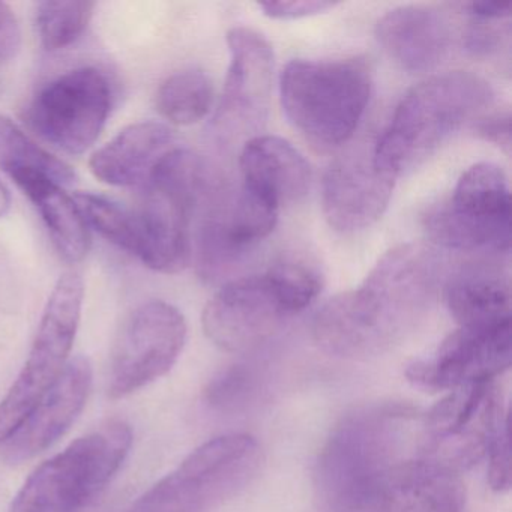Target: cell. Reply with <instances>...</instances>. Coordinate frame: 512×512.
<instances>
[{"mask_svg": "<svg viewBox=\"0 0 512 512\" xmlns=\"http://www.w3.org/2000/svg\"><path fill=\"white\" fill-rule=\"evenodd\" d=\"M260 464L262 448L250 434L215 437L152 485L131 512H211L241 493Z\"/></svg>", "mask_w": 512, "mask_h": 512, "instance_id": "cell-5", "label": "cell"}, {"mask_svg": "<svg viewBox=\"0 0 512 512\" xmlns=\"http://www.w3.org/2000/svg\"><path fill=\"white\" fill-rule=\"evenodd\" d=\"M22 47V26L16 11L0 2V64L16 58Z\"/></svg>", "mask_w": 512, "mask_h": 512, "instance_id": "cell-32", "label": "cell"}, {"mask_svg": "<svg viewBox=\"0 0 512 512\" xmlns=\"http://www.w3.org/2000/svg\"><path fill=\"white\" fill-rule=\"evenodd\" d=\"M131 446L133 431L124 421L79 437L31 473L10 512H79L106 490Z\"/></svg>", "mask_w": 512, "mask_h": 512, "instance_id": "cell-4", "label": "cell"}, {"mask_svg": "<svg viewBox=\"0 0 512 512\" xmlns=\"http://www.w3.org/2000/svg\"><path fill=\"white\" fill-rule=\"evenodd\" d=\"M473 130L485 142L493 143L506 154H511L512 130L509 110L484 113L473 122Z\"/></svg>", "mask_w": 512, "mask_h": 512, "instance_id": "cell-30", "label": "cell"}, {"mask_svg": "<svg viewBox=\"0 0 512 512\" xmlns=\"http://www.w3.org/2000/svg\"><path fill=\"white\" fill-rule=\"evenodd\" d=\"M494 22L502 20L473 19L466 32V49L475 56H490L502 44V29H497Z\"/></svg>", "mask_w": 512, "mask_h": 512, "instance_id": "cell-31", "label": "cell"}, {"mask_svg": "<svg viewBox=\"0 0 512 512\" xmlns=\"http://www.w3.org/2000/svg\"><path fill=\"white\" fill-rule=\"evenodd\" d=\"M287 317L265 275H253L224 284L206 304L202 323L215 346L245 353L271 338Z\"/></svg>", "mask_w": 512, "mask_h": 512, "instance_id": "cell-13", "label": "cell"}, {"mask_svg": "<svg viewBox=\"0 0 512 512\" xmlns=\"http://www.w3.org/2000/svg\"><path fill=\"white\" fill-rule=\"evenodd\" d=\"M83 301L85 283L82 275L65 272L47 299L22 371L0 400V443L13 434L64 373L79 332Z\"/></svg>", "mask_w": 512, "mask_h": 512, "instance_id": "cell-6", "label": "cell"}, {"mask_svg": "<svg viewBox=\"0 0 512 512\" xmlns=\"http://www.w3.org/2000/svg\"><path fill=\"white\" fill-rule=\"evenodd\" d=\"M176 148L175 134L155 121L128 125L89 161L92 175L112 187H145L160 161Z\"/></svg>", "mask_w": 512, "mask_h": 512, "instance_id": "cell-18", "label": "cell"}, {"mask_svg": "<svg viewBox=\"0 0 512 512\" xmlns=\"http://www.w3.org/2000/svg\"><path fill=\"white\" fill-rule=\"evenodd\" d=\"M395 178L382 172L373 151H353L335 160L323 178V214L338 232H358L385 214Z\"/></svg>", "mask_w": 512, "mask_h": 512, "instance_id": "cell-16", "label": "cell"}, {"mask_svg": "<svg viewBox=\"0 0 512 512\" xmlns=\"http://www.w3.org/2000/svg\"><path fill=\"white\" fill-rule=\"evenodd\" d=\"M490 83L467 71L437 74L410 89L373 148V160L395 179L430 157L493 104Z\"/></svg>", "mask_w": 512, "mask_h": 512, "instance_id": "cell-2", "label": "cell"}, {"mask_svg": "<svg viewBox=\"0 0 512 512\" xmlns=\"http://www.w3.org/2000/svg\"><path fill=\"white\" fill-rule=\"evenodd\" d=\"M511 322L490 326H458L436 355L407 365L410 383L425 391H452L493 382L511 367Z\"/></svg>", "mask_w": 512, "mask_h": 512, "instance_id": "cell-12", "label": "cell"}, {"mask_svg": "<svg viewBox=\"0 0 512 512\" xmlns=\"http://www.w3.org/2000/svg\"><path fill=\"white\" fill-rule=\"evenodd\" d=\"M73 197L89 230H95L101 238L121 250L133 256L136 254L137 217L134 209L125 208L109 197L88 191H79Z\"/></svg>", "mask_w": 512, "mask_h": 512, "instance_id": "cell-24", "label": "cell"}, {"mask_svg": "<svg viewBox=\"0 0 512 512\" xmlns=\"http://www.w3.org/2000/svg\"><path fill=\"white\" fill-rule=\"evenodd\" d=\"M488 484L494 491H508L511 488V434H509V421L503 425L502 430L494 437L488 449Z\"/></svg>", "mask_w": 512, "mask_h": 512, "instance_id": "cell-28", "label": "cell"}, {"mask_svg": "<svg viewBox=\"0 0 512 512\" xmlns=\"http://www.w3.org/2000/svg\"><path fill=\"white\" fill-rule=\"evenodd\" d=\"M112 101V83L100 68H74L35 95L28 110L29 124L53 148L82 155L103 133Z\"/></svg>", "mask_w": 512, "mask_h": 512, "instance_id": "cell-8", "label": "cell"}, {"mask_svg": "<svg viewBox=\"0 0 512 512\" xmlns=\"http://www.w3.org/2000/svg\"><path fill=\"white\" fill-rule=\"evenodd\" d=\"M338 4L326 0H284V2H262L260 10L266 17L274 20H298L319 16L334 10Z\"/></svg>", "mask_w": 512, "mask_h": 512, "instance_id": "cell-29", "label": "cell"}, {"mask_svg": "<svg viewBox=\"0 0 512 512\" xmlns=\"http://www.w3.org/2000/svg\"><path fill=\"white\" fill-rule=\"evenodd\" d=\"M11 203H13L11 191L8 190L4 182L0 181V218L5 217L10 212Z\"/></svg>", "mask_w": 512, "mask_h": 512, "instance_id": "cell-34", "label": "cell"}, {"mask_svg": "<svg viewBox=\"0 0 512 512\" xmlns=\"http://www.w3.org/2000/svg\"><path fill=\"white\" fill-rule=\"evenodd\" d=\"M4 172L40 212L50 238L65 262H83L91 250V235L74 197L44 172L31 167H7Z\"/></svg>", "mask_w": 512, "mask_h": 512, "instance_id": "cell-20", "label": "cell"}, {"mask_svg": "<svg viewBox=\"0 0 512 512\" xmlns=\"http://www.w3.org/2000/svg\"><path fill=\"white\" fill-rule=\"evenodd\" d=\"M97 5L89 0H46L35 8L38 37L47 52H61L85 34Z\"/></svg>", "mask_w": 512, "mask_h": 512, "instance_id": "cell-23", "label": "cell"}, {"mask_svg": "<svg viewBox=\"0 0 512 512\" xmlns=\"http://www.w3.org/2000/svg\"><path fill=\"white\" fill-rule=\"evenodd\" d=\"M439 263L427 248L403 244L380 257L361 286L329 299L313 320L322 352L350 361L400 343L430 310Z\"/></svg>", "mask_w": 512, "mask_h": 512, "instance_id": "cell-1", "label": "cell"}, {"mask_svg": "<svg viewBox=\"0 0 512 512\" xmlns=\"http://www.w3.org/2000/svg\"><path fill=\"white\" fill-rule=\"evenodd\" d=\"M227 46L229 73L212 133L221 142L233 143L259 136L268 121L274 52L268 40L250 28L230 29Z\"/></svg>", "mask_w": 512, "mask_h": 512, "instance_id": "cell-10", "label": "cell"}, {"mask_svg": "<svg viewBox=\"0 0 512 512\" xmlns=\"http://www.w3.org/2000/svg\"><path fill=\"white\" fill-rule=\"evenodd\" d=\"M263 275L289 317L304 311L322 292V275L305 260H280Z\"/></svg>", "mask_w": 512, "mask_h": 512, "instance_id": "cell-26", "label": "cell"}, {"mask_svg": "<svg viewBox=\"0 0 512 512\" xmlns=\"http://www.w3.org/2000/svg\"><path fill=\"white\" fill-rule=\"evenodd\" d=\"M242 187L280 208L310 190L311 169L304 155L277 136H256L242 146Z\"/></svg>", "mask_w": 512, "mask_h": 512, "instance_id": "cell-19", "label": "cell"}, {"mask_svg": "<svg viewBox=\"0 0 512 512\" xmlns=\"http://www.w3.org/2000/svg\"><path fill=\"white\" fill-rule=\"evenodd\" d=\"M464 10L473 19L482 20H505L511 17V2H491V0H481V2H470L464 5Z\"/></svg>", "mask_w": 512, "mask_h": 512, "instance_id": "cell-33", "label": "cell"}, {"mask_svg": "<svg viewBox=\"0 0 512 512\" xmlns=\"http://www.w3.org/2000/svg\"><path fill=\"white\" fill-rule=\"evenodd\" d=\"M214 103L211 79L200 70H184L167 77L155 95L161 118L179 127L197 124L209 115Z\"/></svg>", "mask_w": 512, "mask_h": 512, "instance_id": "cell-22", "label": "cell"}, {"mask_svg": "<svg viewBox=\"0 0 512 512\" xmlns=\"http://www.w3.org/2000/svg\"><path fill=\"white\" fill-rule=\"evenodd\" d=\"M94 370L86 356L70 359L64 373L5 442L0 460L17 466L52 448L79 418L91 394Z\"/></svg>", "mask_w": 512, "mask_h": 512, "instance_id": "cell-15", "label": "cell"}, {"mask_svg": "<svg viewBox=\"0 0 512 512\" xmlns=\"http://www.w3.org/2000/svg\"><path fill=\"white\" fill-rule=\"evenodd\" d=\"M436 244L449 250L511 251V194L502 167L478 163L458 179L452 196L425 214Z\"/></svg>", "mask_w": 512, "mask_h": 512, "instance_id": "cell-7", "label": "cell"}, {"mask_svg": "<svg viewBox=\"0 0 512 512\" xmlns=\"http://www.w3.org/2000/svg\"><path fill=\"white\" fill-rule=\"evenodd\" d=\"M452 37L448 17L424 5L395 8L376 25L380 46L410 73H425L439 67L451 50Z\"/></svg>", "mask_w": 512, "mask_h": 512, "instance_id": "cell-17", "label": "cell"}, {"mask_svg": "<svg viewBox=\"0 0 512 512\" xmlns=\"http://www.w3.org/2000/svg\"><path fill=\"white\" fill-rule=\"evenodd\" d=\"M464 503L461 475L428 460L421 449L380 470L341 512H463Z\"/></svg>", "mask_w": 512, "mask_h": 512, "instance_id": "cell-11", "label": "cell"}, {"mask_svg": "<svg viewBox=\"0 0 512 512\" xmlns=\"http://www.w3.org/2000/svg\"><path fill=\"white\" fill-rule=\"evenodd\" d=\"M137 217V250L134 256L160 274L184 271L193 257L194 217L202 211L199 199L167 187L148 182Z\"/></svg>", "mask_w": 512, "mask_h": 512, "instance_id": "cell-14", "label": "cell"}, {"mask_svg": "<svg viewBox=\"0 0 512 512\" xmlns=\"http://www.w3.org/2000/svg\"><path fill=\"white\" fill-rule=\"evenodd\" d=\"M371 88L370 68L362 59H295L281 73V106L293 127L311 143L338 148L355 134L370 103Z\"/></svg>", "mask_w": 512, "mask_h": 512, "instance_id": "cell-3", "label": "cell"}, {"mask_svg": "<svg viewBox=\"0 0 512 512\" xmlns=\"http://www.w3.org/2000/svg\"><path fill=\"white\" fill-rule=\"evenodd\" d=\"M511 280L490 263L464 266L445 287L449 313L458 326H490L511 322Z\"/></svg>", "mask_w": 512, "mask_h": 512, "instance_id": "cell-21", "label": "cell"}, {"mask_svg": "<svg viewBox=\"0 0 512 512\" xmlns=\"http://www.w3.org/2000/svg\"><path fill=\"white\" fill-rule=\"evenodd\" d=\"M31 167L46 173L61 185L76 181L73 167L41 148L10 118L0 115V169Z\"/></svg>", "mask_w": 512, "mask_h": 512, "instance_id": "cell-25", "label": "cell"}, {"mask_svg": "<svg viewBox=\"0 0 512 512\" xmlns=\"http://www.w3.org/2000/svg\"><path fill=\"white\" fill-rule=\"evenodd\" d=\"M254 388V374L244 365H235L215 377L206 391L211 406L230 409L242 403Z\"/></svg>", "mask_w": 512, "mask_h": 512, "instance_id": "cell-27", "label": "cell"}, {"mask_svg": "<svg viewBox=\"0 0 512 512\" xmlns=\"http://www.w3.org/2000/svg\"><path fill=\"white\" fill-rule=\"evenodd\" d=\"M184 314L164 301H149L128 314L110 355L107 392L121 400L166 376L187 343Z\"/></svg>", "mask_w": 512, "mask_h": 512, "instance_id": "cell-9", "label": "cell"}]
</instances>
